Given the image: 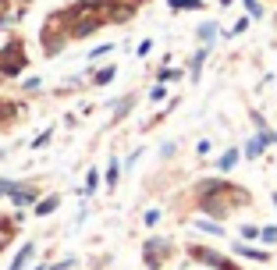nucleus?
<instances>
[{"mask_svg":"<svg viewBox=\"0 0 277 270\" xmlns=\"http://www.w3.org/2000/svg\"><path fill=\"white\" fill-rule=\"evenodd\" d=\"M270 139H267V135H256V139L249 142V146H245V157H259V153H263V146H267Z\"/></svg>","mask_w":277,"mask_h":270,"instance_id":"nucleus-1","label":"nucleus"},{"mask_svg":"<svg viewBox=\"0 0 277 270\" xmlns=\"http://www.w3.org/2000/svg\"><path fill=\"white\" fill-rule=\"evenodd\" d=\"M171 7L174 11H199V7H203V0H171Z\"/></svg>","mask_w":277,"mask_h":270,"instance_id":"nucleus-2","label":"nucleus"},{"mask_svg":"<svg viewBox=\"0 0 277 270\" xmlns=\"http://www.w3.org/2000/svg\"><path fill=\"white\" fill-rule=\"evenodd\" d=\"M235 163H238V153H235V149H227V153L221 157V171H231Z\"/></svg>","mask_w":277,"mask_h":270,"instance_id":"nucleus-3","label":"nucleus"},{"mask_svg":"<svg viewBox=\"0 0 277 270\" xmlns=\"http://www.w3.org/2000/svg\"><path fill=\"white\" fill-rule=\"evenodd\" d=\"M28 256H32V245H25V249H22V252H18V256H14V263H11V270H22V267H25V260H28Z\"/></svg>","mask_w":277,"mask_h":270,"instance_id":"nucleus-4","label":"nucleus"},{"mask_svg":"<svg viewBox=\"0 0 277 270\" xmlns=\"http://www.w3.org/2000/svg\"><path fill=\"white\" fill-rule=\"evenodd\" d=\"M54 206H57V196H46L43 203H36V214L43 217V214H50V210H54Z\"/></svg>","mask_w":277,"mask_h":270,"instance_id":"nucleus-5","label":"nucleus"},{"mask_svg":"<svg viewBox=\"0 0 277 270\" xmlns=\"http://www.w3.org/2000/svg\"><path fill=\"white\" fill-rule=\"evenodd\" d=\"M242 256H249V260H267V252H259V249H245V245H235Z\"/></svg>","mask_w":277,"mask_h":270,"instance_id":"nucleus-6","label":"nucleus"},{"mask_svg":"<svg viewBox=\"0 0 277 270\" xmlns=\"http://www.w3.org/2000/svg\"><path fill=\"white\" fill-rule=\"evenodd\" d=\"M259 238H263L267 245H274L277 242V228H263V231H259Z\"/></svg>","mask_w":277,"mask_h":270,"instance_id":"nucleus-7","label":"nucleus"},{"mask_svg":"<svg viewBox=\"0 0 277 270\" xmlns=\"http://www.w3.org/2000/svg\"><path fill=\"white\" fill-rule=\"evenodd\" d=\"M245 11H249L252 18H259V14H263V7H259V0H245Z\"/></svg>","mask_w":277,"mask_h":270,"instance_id":"nucleus-8","label":"nucleus"},{"mask_svg":"<svg viewBox=\"0 0 277 270\" xmlns=\"http://www.w3.org/2000/svg\"><path fill=\"white\" fill-rule=\"evenodd\" d=\"M114 71H117V68H103V71L96 75V82H100V85H103V82H111V79H114Z\"/></svg>","mask_w":277,"mask_h":270,"instance_id":"nucleus-9","label":"nucleus"},{"mask_svg":"<svg viewBox=\"0 0 277 270\" xmlns=\"http://www.w3.org/2000/svg\"><path fill=\"white\" fill-rule=\"evenodd\" d=\"M96 185H100V178H96V171H89V174H85V189L92 192V189H96Z\"/></svg>","mask_w":277,"mask_h":270,"instance_id":"nucleus-10","label":"nucleus"},{"mask_svg":"<svg viewBox=\"0 0 277 270\" xmlns=\"http://www.w3.org/2000/svg\"><path fill=\"white\" fill-rule=\"evenodd\" d=\"M199 36H203V39H213V36H217V28H213V25H203V28H199Z\"/></svg>","mask_w":277,"mask_h":270,"instance_id":"nucleus-11","label":"nucleus"},{"mask_svg":"<svg viewBox=\"0 0 277 270\" xmlns=\"http://www.w3.org/2000/svg\"><path fill=\"white\" fill-rule=\"evenodd\" d=\"M114 182H117V160L111 163V171H107V185H114Z\"/></svg>","mask_w":277,"mask_h":270,"instance_id":"nucleus-12","label":"nucleus"},{"mask_svg":"<svg viewBox=\"0 0 277 270\" xmlns=\"http://www.w3.org/2000/svg\"><path fill=\"white\" fill-rule=\"evenodd\" d=\"M242 235H245V238H259V228H249V224H245Z\"/></svg>","mask_w":277,"mask_h":270,"instance_id":"nucleus-13","label":"nucleus"},{"mask_svg":"<svg viewBox=\"0 0 277 270\" xmlns=\"http://www.w3.org/2000/svg\"><path fill=\"white\" fill-rule=\"evenodd\" d=\"M7 114H11V110H7V103L0 100V125H4V117H7Z\"/></svg>","mask_w":277,"mask_h":270,"instance_id":"nucleus-14","label":"nucleus"},{"mask_svg":"<svg viewBox=\"0 0 277 270\" xmlns=\"http://www.w3.org/2000/svg\"><path fill=\"white\" fill-rule=\"evenodd\" d=\"M7 7H11V0H0V22H4V14H7Z\"/></svg>","mask_w":277,"mask_h":270,"instance_id":"nucleus-15","label":"nucleus"}]
</instances>
